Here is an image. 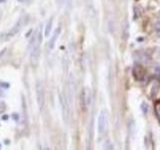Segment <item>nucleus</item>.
Listing matches in <instances>:
<instances>
[{
	"label": "nucleus",
	"instance_id": "obj_8",
	"mask_svg": "<svg viewBox=\"0 0 160 150\" xmlns=\"http://www.w3.org/2000/svg\"><path fill=\"white\" fill-rule=\"evenodd\" d=\"M154 111H155V115L158 119V121L160 123V100H157L154 103Z\"/></svg>",
	"mask_w": 160,
	"mask_h": 150
},
{
	"label": "nucleus",
	"instance_id": "obj_14",
	"mask_svg": "<svg viewBox=\"0 0 160 150\" xmlns=\"http://www.w3.org/2000/svg\"><path fill=\"white\" fill-rule=\"evenodd\" d=\"M58 1H59V3H65L67 0H58Z\"/></svg>",
	"mask_w": 160,
	"mask_h": 150
},
{
	"label": "nucleus",
	"instance_id": "obj_6",
	"mask_svg": "<svg viewBox=\"0 0 160 150\" xmlns=\"http://www.w3.org/2000/svg\"><path fill=\"white\" fill-rule=\"evenodd\" d=\"M91 103V94L88 89H84L81 92V105L84 109H87Z\"/></svg>",
	"mask_w": 160,
	"mask_h": 150
},
{
	"label": "nucleus",
	"instance_id": "obj_16",
	"mask_svg": "<svg viewBox=\"0 0 160 150\" xmlns=\"http://www.w3.org/2000/svg\"><path fill=\"white\" fill-rule=\"evenodd\" d=\"M6 0H0V3H3V2H5Z\"/></svg>",
	"mask_w": 160,
	"mask_h": 150
},
{
	"label": "nucleus",
	"instance_id": "obj_10",
	"mask_svg": "<svg viewBox=\"0 0 160 150\" xmlns=\"http://www.w3.org/2000/svg\"><path fill=\"white\" fill-rule=\"evenodd\" d=\"M155 76H156L157 79L160 80V65H157V66L155 67Z\"/></svg>",
	"mask_w": 160,
	"mask_h": 150
},
{
	"label": "nucleus",
	"instance_id": "obj_9",
	"mask_svg": "<svg viewBox=\"0 0 160 150\" xmlns=\"http://www.w3.org/2000/svg\"><path fill=\"white\" fill-rule=\"evenodd\" d=\"M52 23H53V18H50L49 21L47 22L46 24V27H45V30H44V34L45 36H48L50 34V31H51V28H52Z\"/></svg>",
	"mask_w": 160,
	"mask_h": 150
},
{
	"label": "nucleus",
	"instance_id": "obj_5",
	"mask_svg": "<svg viewBox=\"0 0 160 150\" xmlns=\"http://www.w3.org/2000/svg\"><path fill=\"white\" fill-rule=\"evenodd\" d=\"M132 74L136 81H143L146 72H145V69L141 66V65H136V66H134V68H133Z\"/></svg>",
	"mask_w": 160,
	"mask_h": 150
},
{
	"label": "nucleus",
	"instance_id": "obj_13",
	"mask_svg": "<svg viewBox=\"0 0 160 150\" xmlns=\"http://www.w3.org/2000/svg\"><path fill=\"white\" fill-rule=\"evenodd\" d=\"M12 117H13V119H14V120H18V119H19V116H18V115H17L16 113H13Z\"/></svg>",
	"mask_w": 160,
	"mask_h": 150
},
{
	"label": "nucleus",
	"instance_id": "obj_1",
	"mask_svg": "<svg viewBox=\"0 0 160 150\" xmlns=\"http://www.w3.org/2000/svg\"><path fill=\"white\" fill-rule=\"evenodd\" d=\"M42 41V33L40 30L34 34V36L30 43V47H31V52H30V60H31V64L33 66H36L38 63V60L40 57V45Z\"/></svg>",
	"mask_w": 160,
	"mask_h": 150
},
{
	"label": "nucleus",
	"instance_id": "obj_4",
	"mask_svg": "<svg viewBox=\"0 0 160 150\" xmlns=\"http://www.w3.org/2000/svg\"><path fill=\"white\" fill-rule=\"evenodd\" d=\"M36 96H37V103H38V106L39 108L41 109L44 105V87H43V84L38 81L36 83Z\"/></svg>",
	"mask_w": 160,
	"mask_h": 150
},
{
	"label": "nucleus",
	"instance_id": "obj_11",
	"mask_svg": "<svg viewBox=\"0 0 160 150\" xmlns=\"http://www.w3.org/2000/svg\"><path fill=\"white\" fill-rule=\"evenodd\" d=\"M5 109H6V107H5V104L3 102L0 103V114L3 113L5 111Z\"/></svg>",
	"mask_w": 160,
	"mask_h": 150
},
{
	"label": "nucleus",
	"instance_id": "obj_12",
	"mask_svg": "<svg viewBox=\"0 0 160 150\" xmlns=\"http://www.w3.org/2000/svg\"><path fill=\"white\" fill-rule=\"evenodd\" d=\"M17 1L20 3H28V2L31 1V0H17Z\"/></svg>",
	"mask_w": 160,
	"mask_h": 150
},
{
	"label": "nucleus",
	"instance_id": "obj_17",
	"mask_svg": "<svg viewBox=\"0 0 160 150\" xmlns=\"http://www.w3.org/2000/svg\"><path fill=\"white\" fill-rule=\"evenodd\" d=\"M0 149H1V144H0Z\"/></svg>",
	"mask_w": 160,
	"mask_h": 150
},
{
	"label": "nucleus",
	"instance_id": "obj_7",
	"mask_svg": "<svg viewBox=\"0 0 160 150\" xmlns=\"http://www.w3.org/2000/svg\"><path fill=\"white\" fill-rule=\"evenodd\" d=\"M60 31H61V27H58V28L54 31V33H53V35H52L51 39L49 40L48 46H49L50 49H53L54 45H55V42H56V40L58 39V36H59V34H60Z\"/></svg>",
	"mask_w": 160,
	"mask_h": 150
},
{
	"label": "nucleus",
	"instance_id": "obj_15",
	"mask_svg": "<svg viewBox=\"0 0 160 150\" xmlns=\"http://www.w3.org/2000/svg\"><path fill=\"white\" fill-rule=\"evenodd\" d=\"M2 119L3 120H6V119H8V116H7V115H4V116L2 117Z\"/></svg>",
	"mask_w": 160,
	"mask_h": 150
},
{
	"label": "nucleus",
	"instance_id": "obj_2",
	"mask_svg": "<svg viewBox=\"0 0 160 150\" xmlns=\"http://www.w3.org/2000/svg\"><path fill=\"white\" fill-rule=\"evenodd\" d=\"M27 21H28L27 16H24V15H23V16H21L18 19V21L13 25V27L10 29L9 31H7V32H5V33L2 34L1 39L3 40V41H7V40L11 39L17 33H19V31L23 28V26L27 23Z\"/></svg>",
	"mask_w": 160,
	"mask_h": 150
},
{
	"label": "nucleus",
	"instance_id": "obj_3",
	"mask_svg": "<svg viewBox=\"0 0 160 150\" xmlns=\"http://www.w3.org/2000/svg\"><path fill=\"white\" fill-rule=\"evenodd\" d=\"M107 125H108V116L107 112L105 110H102L99 113V116L97 119V130L100 135H103L107 130Z\"/></svg>",
	"mask_w": 160,
	"mask_h": 150
}]
</instances>
